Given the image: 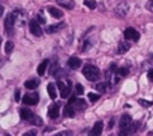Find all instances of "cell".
I'll list each match as a JSON object with an SVG mask.
<instances>
[{
	"label": "cell",
	"mask_w": 153,
	"mask_h": 136,
	"mask_svg": "<svg viewBox=\"0 0 153 136\" xmlns=\"http://www.w3.org/2000/svg\"><path fill=\"white\" fill-rule=\"evenodd\" d=\"M82 74L84 76L90 80V81H96L99 79L100 76V73H99V69L93 66V64H86L84 68H82Z\"/></svg>",
	"instance_id": "1"
},
{
	"label": "cell",
	"mask_w": 153,
	"mask_h": 136,
	"mask_svg": "<svg viewBox=\"0 0 153 136\" xmlns=\"http://www.w3.org/2000/svg\"><path fill=\"white\" fill-rule=\"evenodd\" d=\"M57 87L61 92V98H67L71 93V89H72V81L71 80H67L66 82L63 81H57Z\"/></svg>",
	"instance_id": "2"
},
{
	"label": "cell",
	"mask_w": 153,
	"mask_h": 136,
	"mask_svg": "<svg viewBox=\"0 0 153 136\" xmlns=\"http://www.w3.org/2000/svg\"><path fill=\"white\" fill-rule=\"evenodd\" d=\"M38 99H39V95H38L37 92L27 93L23 97V103L26 104V105H36L38 103Z\"/></svg>",
	"instance_id": "3"
},
{
	"label": "cell",
	"mask_w": 153,
	"mask_h": 136,
	"mask_svg": "<svg viewBox=\"0 0 153 136\" xmlns=\"http://www.w3.org/2000/svg\"><path fill=\"white\" fill-rule=\"evenodd\" d=\"M29 29H30L31 33L35 35V36H37V37L42 36V33H43V30H42V27L39 26V23H38L37 20H30V23H29Z\"/></svg>",
	"instance_id": "4"
},
{
	"label": "cell",
	"mask_w": 153,
	"mask_h": 136,
	"mask_svg": "<svg viewBox=\"0 0 153 136\" xmlns=\"http://www.w3.org/2000/svg\"><path fill=\"white\" fill-rule=\"evenodd\" d=\"M124 38L126 39H133V41H139L140 33L134 29V27H128L124 30Z\"/></svg>",
	"instance_id": "5"
},
{
	"label": "cell",
	"mask_w": 153,
	"mask_h": 136,
	"mask_svg": "<svg viewBox=\"0 0 153 136\" xmlns=\"http://www.w3.org/2000/svg\"><path fill=\"white\" fill-rule=\"evenodd\" d=\"M14 18L12 14H8L6 18H5V31L7 33H12L13 32V27H14Z\"/></svg>",
	"instance_id": "6"
},
{
	"label": "cell",
	"mask_w": 153,
	"mask_h": 136,
	"mask_svg": "<svg viewBox=\"0 0 153 136\" xmlns=\"http://www.w3.org/2000/svg\"><path fill=\"white\" fill-rule=\"evenodd\" d=\"M128 11H129V6H128L127 2H122V4H120V5L115 8V13H116L118 17H126L127 13H128Z\"/></svg>",
	"instance_id": "7"
},
{
	"label": "cell",
	"mask_w": 153,
	"mask_h": 136,
	"mask_svg": "<svg viewBox=\"0 0 153 136\" xmlns=\"http://www.w3.org/2000/svg\"><path fill=\"white\" fill-rule=\"evenodd\" d=\"M59 107H60V104H59V103L53 104V105L49 107V110H48V116H49L50 118H53V119L57 118V117H59Z\"/></svg>",
	"instance_id": "8"
},
{
	"label": "cell",
	"mask_w": 153,
	"mask_h": 136,
	"mask_svg": "<svg viewBox=\"0 0 153 136\" xmlns=\"http://www.w3.org/2000/svg\"><path fill=\"white\" fill-rule=\"evenodd\" d=\"M75 111H76V109H75L74 104L69 101V103H68V104L65 106V111H63V115H65L66 117H73V116L75 115Z\"/></svg>",
	"instance_id": "9"
},
{
	"label": "cell",
	"mask_w": 153,
	"mask_h": 136,
	"mask_svg": "<svg viewBox=\"0 0 153 136\" xmlns=\"http://www.w3.org/2000/svg\"><path fill=\"white\" fill-rule=\"evenodd\" d=\"M65 27V23H60V24H53V25H48L45 27V31L48 33H54V32H57L60 30H62Z\"/></svg>",
	"instance_id": "10"
},
{
	"label": "cell",
	"mask_w": 153,
	"mask_h": 136,
	"mask_svg": "<svg viewBox=\"0 0 153 136\" xmlns=\"http://www.w3.org/2000/svg\"><path fill=\"white\" fill-rule=\"evenodd\" d=\"M68 66H69V68H72V69H78V68L81 66V60H80L79 57H76V56H72V57H69V60H68Z\"/></svg>",
	"instance_id": "11"
},
{
	"label": "cell",
	"mask_w": 153,
	"mask_h": 136,
	"mask_svg": "<svg viewBox=\"0 0 153 136\" xmlns=\"http://www.w3.org/2000/svg\"><path fill=\"white\" fill-rule=\"evenodd\" d=\"M131 124V117L129 115H123L120 119V128L121 129H126Z\"/></svg>",
	"instance_id": "12"
},
{
	"label": "cell",
	"mask_w": 153,
	"mask_h": 136,
	"mask_svg": "<svg viewBox=\"0 0 153 136\" xmlns=\"http://www.w3.org/2000/svg\"><path fill=\"white\" fill-rule=\"evenodd\" d=\"M102 131H103V122H102V120H98V122L94 123L92 130L90 131V135H92V136H94V135H100Z\"/></svg>",
	"instance_id": "13"
},
{
	"label": "cell",
	"mask_w": 153,
	"mask_h": 136,
	"mask_svg": "<svg viewBox=\"0 0 153 136\" xmlns=\"http://www.w3.org/2000/svg\"><path fill=\"white\" fill-rule=\"evenodd\" d=\"M12 16H13V18H14V21L19 23L20 26L24 25V23H25V18H24V14H23L22 11H14V12L12 13Z\"/></svg>",
	"instance_id": "14"
},
{
	"label": "cell",
	"mask_w": 153,
	"mask_h": 136,
	"mask_svg": "<svg viewBox=\"0 0 153 136\" xmlns=\"http://www.w3.org/2000/svg\"><path fill=\"white\" fill-rule=\"evenodd\" d=\"M24 86L27 88V89H35L39 86V80L37 79H31V80H27L24 82Z\"/></svg>",
	"instance_id": "15"
},
{
	"label": "cell",
	"mask_w": 153,
	"mask_h": 136,
	"mask_svg": "<svg viewBox=\"0 0 153 136\" xmlns=\"http://www.w3.org/2000/svg\"><path fill=\"white\" fill-rule=\"evenodd\" d=\"M19 113H20V117H22L23 119H26V120H30L31 117L33 116V112H32L31 110H29V109H25V107L20 109Z\"/></svg>",
	"instance_id": "16"
},
{
	"label": "cell",
	"mask_w": 153,
	"mask_h": 136,
	"mask_svg": "<svg viewBox=\"0 0 153 136\" xmlns=\"http://www.w3.org/2000/svg\"><path fill=\"white\" fill-rule=\"evenodd\" d=\"M48 12L50 13V16H53L54 18H61L63 16V12L56 7H48Z\"/></svg>",
	"instance_id": "17"
},
{
	"label": "cell",
	"mask_w": 153,
	"mask_h": 136,
	"mask_svg": "<svg viewBox=\"0 0 153 136\" xmlns=\"http://www.w3.org/2000/svg\"><path fill=\"white\" fill-rule=\"evenodd\" d=\"M48 64H49V61H48V60H44V61H42V63H39V66L37 67V73H38V75L42 76V75L45 73V69H47Z\"/></svg>",
	"instance_id": "18"
},
{
	"label": "cell",
	"mask_w": 153,
	"mask_h": 136,
	"mask_svg": "<svg viewBox=\"0 0 153 136\" xmlns=\"http://www.w3.org/2000/svg\"><path fill=\"white\" fill-rule=\"evenodd\" d=\"M130 49V44L129 43H127V42H121L120 44H118V54H124V52H127L128 50Z\"/></svg>",
	"instance_id": "19"
},
{
	"label": "cell",
	"mask_w": 153,
	"mask_h": 136,
	"mask_svg": "<svg viewBox=\"0 0 153 136\" xmlns=\"http://www.w3.org/2000/svg\"><path fill=\"white\" fill-rule=\"evenodd\" d=\"M73 104H74V106H75L76 110H84V109H86V106H87L84 99H75V100L73 101Z\"/></svg>",
	"instance_id": "20"
},
{
	"label": "cell",
	"mask_w": 153,
	"mask_h": 136,
	"mask_svg": "<svg viewBox=\"0 0 153 136\" xmlns=\"http://www.w3.org/2000/svg\"><path fill=\"white\" fill-rule=\"evenodd\" d=\"M47 89H48L49 97H50L51 99H55V98H56V89H55V85H54V84H49V85H48V87H47Z\"/></svg>",
	"instance_id": "21"
},
{
	"label": "cell",
	"mask_w": 153,
	"mask_h": 136,
	"mask_svg": "<svg viewBox=\"0 0 153 136\" xmlns=\"http://www.w3.org/2000/svg\"><path fill=\"white\" fill-rule=\"evenodd\" d=\"M29 122H30L31 124H33V125H42V124H43L42 118H41V117H38V116H36V115H33Z\"/></svg>",
	"instance_id": "22"
},
{
	"label": "cell",
	"mask_w": 153,
	"mask_h": 136,
	"mask_svg": "<svg viewBox=\"0 0 153 136\" xmlns=\"http://www.w3.org/2000/svg\"><path fill=\"white\" fill-rule=\"evenodd\" d=\"M56 1H57V4H60L61 6H63V7L68 8V10L73 8V6H74V2L73 1H63V0H56Z\"/></svg>",
	"instance_id": "23"
},
{
	"label": "cell",
	"mask_w": 153,
	"mask_h": 136,
	"mask_svg": "<svg viewBox=\"0 0 153 136\" xmlns=\"http://www.w3.org/2000/svg\"><path fill=\"white\" fill-rule=\"evenodd\" d=\"M106 88H108V84H106V82H99V84L96 85V89L99 91V92H102V93L105 92Z\"/></svg>",
	"instance_id": "24"
},
{
	"label": "cell",
	"mask_w": 153,
	"mask_h": 136,
	"mask_svg": "<svg viewBox=\"0 0 153 136\" xmlns=\"http://www.w3.org/2000/svg\"><path fill=\"white\" fill-rule=\"evenodd\" d=\"M13 47H14L13 42H11V41L6 42V44H5V52H6V54H10V52L13 50Z\"/></svg>",
	"instance_id": "25"
},
{
	"label": "cell",
	"mask_w": 153,
	"mask_h": 136,
	"mask_svg": "<svg viewBox=\"0 0 153 136\" xmlns=\"http://www.w3.org/2000/svg\"><path fill=\"white\" fill-rule=\"evenodd\" d=\"M90 10H94L96 8V6H97V2L94 1V0H85V2H84Z\"/></svg>",
	"instance_id": "26"
},
{
	"label": "cell",
	"mask_w": 153,
	"mask_h": 136,
	"mask_svg": "<svg viewBox=\"0 0 153 136\" xmlns=\"http://www.w3.org/2000/svg\"><path fill=\"white\" fill-rule=\"evenodd\" d=\"M88 99H90V101H92V103H94V101H97L99 98H100V95L99 94H96V93H88Z\"/></svg>",
	"instance_id": "27"
},
{
	"label": "cell",
	"mask_w": 153,
	"mask_h": 136,
	"mask_svg": "<svg viewBox=\"0 0 153 136\" xmlns=\"http://www.w3.org/2000/svg\"><path fill=\"white\" fill-rule=\"evenodd\" d=\"M116 73H117L120 76H126L129 72H128V68H118V69L116 70Z\"/></svg>",
	"instance_id": "28"
},
{
	"label": "cell",
	"mask_w": 153,
	"mask_h": 136,
	"mask_svg": "<svg viewBox=\"0 0 153 136\" xmlns=\"http://www.w3.org/2000/svg\"><path fill=\"white\" fill-rule=\"evenodd\" d=\"M139 104L145 106V107H148V106L153 105V101H148V100H145V99H139Z\"/></svg>",
	"instance_id": "29"
},
{
	"label": "cell",
	"mask_w": 153,
	"mask_h": 136,
	"mask_svg": "<svg viewBox=\"0 0 153 136\" xmlns=\"http://www.w3.org/2000/svg\"><path fill=\"white\" fill-rule=\"evenodd\" d=\"M75 93H76L78 95H81V94L84 93V87H82L80 84H76V86H75Z\"/></svg>",
	"instance_id": "30"
},
{
	"label": "cell",
	"mask_w": 153,
	"mask_h": 136,
	"mask_svg": "<svg viewBox=\"0 0 153 136\" xmlns=\"http://www.w3.org/2000/svg\"><path fill=\"white\" fill-rule=\"evenodd\" d=\"M146 8L151 12H153V0H148L147 4H146Z\"/></svg>",
	"instance_id": "31"
},
{
	"label": "cell",
	"mask_w": 153,
	"mask_h": 136,
	"mask_svg": "<svg viewBox=\"0 0 153 136\" xmlns=\"http://www.w3.org/2000/svg\"><path fill=\"white\" fill-rule=\"evenodd\" d=\"M66 135H72V131H61V132H57L56 136H66Z\"/></svg>",
	"instance_id": "32"
},
{
	"label": "cell",
	"mask_w": 153,
	"mask_h": 136,
	"mask_svg": "<svg viewBox=\"0 0 153 136\" xmlns=\"http://www.w3.org/2000/svg\"><path fill=\"white\" fill-rule=\"evenodd\" d=\"M37 21H38L39 24H44V23H45V19H44L41 14H38V16H37Z\"/></svg>",
	"instance_id": "33"
},
{
	"label": "cell",
	"mask_w": 153,
	"mask_h": 136,
	"mask_svg": "<svg viewBox=\"0 0 153 136\" xmlns=\"http://www.w3.org/2000/svg\"><path fill=\"white\" fill-rule=\"evenodd\" d=\"M14 98H16V100H17V101H19V99H20V91H19V89H16Z\"/></svg>",
	"instance_id": "34"
},
{
	"label": "cell",
	"mask_w": 153,
	"mask_h": 136,
	"mask_svg": "<svg viewBox=\"0 0 153 136\" xmlns=\"http://www.w3.org/2000/svg\"><path fill=\"white\" fill-rule=\"evenodd\" d=\"M147 76H148V79H149L151 81H153V68L148 70V73H147Z\"/></svg>",
	"instance_id": "35"
},
{
	"label": "cell",
	"mask_w": 153,
	"mask_h": 136,
	"mask_svg": "<svg viewBox=\"0 0 153 136\" xmlns=\"http://www.w3.org/2000/svg\"><path fill=\"white\" fill-rule=\"evenodd\" d=\"M35 135H36V131H35V130H32V131H27V132L24 134V136H35Z\"/></svg>",
	"instance_id": "36"
},
{
	"label": "cell",
	"mask_w": 153,
	"mask_h": 136,
	"mask_svg": "<svg viewBox=\"0 0 153 136\" xmlns=\"http://www.w3.org/2000/svg\"><path fill=\"white\" fill-rule=\"evenodd\" d=\"M2 13H4V7L0 5V16H2Z\"/></svg>",
	"instance_id": "37"
},
{
	"label": "cell",
	"mask_w": 153,
	"mask_h": 136,
	"mask_svg": "<svg viewBox=\"0 0 153 136\" xmlns=\"http://www.w3.org/2000/svg\"><path fill=\"white\" fill-rule=\"evenodd\" d=\"M112 125H114V119H111V122L109 123V128H111Z\"/></svg>",
	"instance_id": "38"
},
{
	"label": "cell",
	"mask_w": 153,
	"mask_h": 136,
	"mask_svg": "<svg viewBox=\"0 0 153 136\" xmlns=\"http://www.w3.org/2000/svg\"><path fill=\"white\" fill-rule=\"evenodd\" d=\"M0 44H1V37H0Z\"/></svg>",
	"instance_id": "39"
}]
</instances>
